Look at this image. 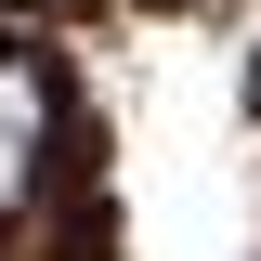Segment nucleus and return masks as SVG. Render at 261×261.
<instances>
[{
  "mask_svg": "<svg viewBox=\"0 0 261 261\" xmlns=\"http://www.w3.org/2000/svg\"><path fill=\"white\" fill-rule=\"evenodd\" d=\"M27 170H39V79L0 65V209L27 196Z\"/></svg>",
  "mask_w": 261,
  "mask_h": 261,
  "instance_id": "nucleus-1",
  "label": "nucleus"
}]
</instances>
